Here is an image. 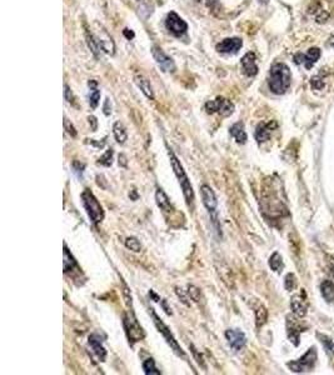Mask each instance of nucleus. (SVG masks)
Returning a JSON list of instances; mask_svg holds the SVG:
<instances>
[{"mask_svg": "<svg viewBox=\"0 0 334 375\" xmlns=\"http://www.w3.org/2000/svg\"><path fill=\"white\" fill-rule=\"evenodd\" d=\"M292 75L289 68L283 63H277L272 66L269 74V89L272 93L282 95L289 89Z\"/></svg>", "mask_w": 334, "mask_h": 375, "instance_id": "obj_1", "label": "nucleus"}, {"mask_svg": "<svg viewBox=\"0 0 334 375\" xmlns=\"http://www.w3.org/2000/svg\"><path fill=\"white\" fill-rule=\"evenodd\" d=\"M168 155H169V159H171V164H172V168H173L174 174H176V176L178 178L179 184H181L182 190H183V194L187 200V204L191 205L193 204V202H194V192H193L191 180H189L188 176H187L186 170H184L181 160L177 158V155L171 150V149H168Z\"/></svg>", "mask_w": 334, "mask_h": 375, "instance_id": "obj_2", "label": "nucleus"}, {"mask_svg": "<svg viewBox=\"0 0 334 375\" xmlns=\"http://www.w3.org/2000/svg\"><path fill=\"white\" fill-rule=\"evenodd\" d=\"M81 203H83V207L86 208L87 213H88V217L91 218L92 222L94 224H99L102 223V220L104 219V210L103 207L100 205L99 200L97 199L96 195L91 192L89 189H86L80 195Z\"/></svg>", "mask_w": 334, "mask_h": 375, "instance_id": "obj_3", "label": "nucleus"}, {"mask_svg": "<svg viewBox=\"0 0 334 375\" xmlns=\"http://www.w3.org/2000/svg\"><path fill=\"white\" fill-rule=\"evenodd\" d=\"M150 313H151V317H153V319H154V324H155L156 329H158L159 333H160L161 335L164 336V339H165L166 343L169 344V346H171V348H172V350H173L174 353L177 354V355L184 356V351L182 350V348H181V346H179L178 341L176 340V338H174L173 334L171 333L169 328L166 327V325L164 324L163 322H161V319L158 317V315L155 314L154 309H150Z\"/></svg>", "mask_w": 334, "mask_h": 375, "instance_id": "obj_4", "label": "nucleus"}, {"mask_svg": "<svg viewBox=\"0 0 334 375\" xmlns=\"http://www.w3.org/2000/svg\"><path fill=\"white\" fill-rule=\"evenodd\" d=\"M205 110L209 114L218 113L222 117H229L234 113V104L225 98H217L215 100H210L205 104Z\"/></svg>", "mask_w": 334, "mask_h": 375, "instance_id": "obj_5", "label": "nucleus"}, {"mask_svg": "<svg viewBox=\"0 0 334 375\" xmlns=\"http://www.w3.org/2000/svg\"><path fill=\"white\" fill-rule=\"evenodd\" d=\"M124 327L125 331H127V335L129 338V341H139L144 338V330L140 327V324L138 323L137 318L134 317L133 313H127V315L124 317Z\"/></svg>", "mask_w": 334, "mask_h": 375, "instance_id": "obj_6", "label": "nucleus"}, {"mask_svg": "<svg viewBox=\"0 0 334 375\" xmlns=\"http://www.w3.org/2000/svg\"><path fill=\"white\" fill-rule=\"evenodd\" d=\"M315 360H317V351H315L314 348H310L309 350L304 354V356H302L299 360L289 363L288 366H289L293 371H297V373H300V371H308L314 366Z\"/></svg>", "mask_w": 334, "mask_h": 375, "instance_id": "obj_7", "label": "nucleus"}, {"mask_svg": "<svg viewBox=\"0 0 334 375\" xmlns=\"http://www.w3.org/2000/svg\"><path fill=\"white\" fill-rule=\"evenodd\" d=\"M165 27L172 34L177 35V37H181L188 30V24L174 12L169 13L168 17H166Z\"/></svg>", "mask_w": 334, "mask_h": 375, "instance_id": "obj_8", "label": "nucleus"}, {"mask_svg": "<svg viewBox=\"0 0 334 375\" xmlns=\"http://www.w3.org/2000/svg\"><path fill=\"white\" fill-rule=\"evenodd\" d=\"M151 54H153V58L155 59L156 64L160 66V69L163 71H174L176 70V64H174L173 59L169 58L160 48L153 47L151 48Z\"/></svg>", "mask_w": 334, "mask_h": 375, "instance_id": "obj_9", "label": "nucleus"}, {"mask_svg": "<svg viewBox=\"0 0 334 375\" xmlns=\"http://www.w3.org/2000/svg\"><path fill=\"white\" fill-rule=\"evenodd\" d=\"M225 338H227L230 348L234 349L235 351L243 349L244 345L246 344L245 334H244L243 331L238 330V329H228V330L225 331Z\"/></svg>", "mask_w": 334, "mask_h": 375, "instance_id": "obj_10", "label": "nucleus"}, {"mask_svg": "<svg viewBox=\"0 0 334 375\" xmlns=\"http://www.w3.org/2000/svg\"><path fill=\"white\" fill-rule=\"evenodd\" d=\"M200 194H202V200L204 207L207 208V210L209 213H215L218 207V200L215 197V193L213 192V189L209 185H202L200 188Z\"/></svg>", "mask_w": 334, "mask_h": 375, "instance_id": "obj_11", "label": "nucleus"}, {"mask_svg": "<svg viewBox=\"0 0 334 375\" xmlns=\"http://www.w3.org/2000/svg\"><path fill=\"white\" fill-rule=\"evenodd\" d=\"M241 45H243V42L239 38H228L217 45V50L224 54H235L238 53Z\"/></svg>", "mask_w": 334, "mask_h": 375, "instance_id": "obj_12", "label": "nucleus"}, {"mask_svg": "<svg viewBox=\"0 0 334 375\" xmlns=\"http://www.w3.org/2000/svg\"><path fill=\"white\" fill-rule=\"evenodd\" d=\"M290 307H292L293 313L298 317H304L307 314L308 310V302L307 298H305V293L303 292L302 294L294 295L292 298V302H290Z\"/></svg>", "mask_w": 334, "mask_h": 375, "instance_id": "obj_13", "label": "nucleus"}, {"mask_svg": "<svg viewBox=\"0 0 334 375\" xmlns=\"http://www.w3.org/2000/svg\"><path fill=\"white\" fill-rule=\"evenodd\" d=\"M277 128L276 122H269V123H261V124L257 127L256 130V139L258 143H264V141L271 139V135L273 133V130Z\"/></svg>", "mask_w": 334, "mask_h": 375, "instance_id": "obj_14", "label": "nucleus"}, {"mask_svg": "<svg viewBox=\"0 0 334 375\" xmlns=\"http://www.w3.org/2000/svg\"><path fill=\"white\" fill-rule=\"evenodd\" d=\"M89 345H91L92 350L97 355V358L100 361H105L107 358V350H105L104 345H103V339L99 334H92L89 336Z\"/></svg>", "mask_w": 334, "mask_h": 375, "instance_id": "obj_15", "label": "nucleus"}, {"mask_svg": "<svg viewBox=\"0 0 334 375\" xmlns=\"http://www.w3.org/2000/svg\"><path fill=\"white\" fill-rule=\"evenodd\" d=\"M241 68L245 75L254 76L258 73V66H257L256 61V54L254 53H246L245 55L241 58Z\"/></svg>", "mask_w": 334, "mask_h": 375, "instance_id": "obj_16", "label": "nucleus"}, {"mask_svg": "<svg viewBox=\"0 0 334 375\" xmlns=\"http://www.w3.org/2000/svg\"><path fill=\"white\" fill-rule=\"evenodd\" d=\"M320 56V50L318 48H310L309 50H308L307 54H298V55H295V58H300V60L297 61V64H304V66L307 69H310L312 68L313 65H314L315 63H317V60L319 59Z\"/></svg>", "mask_w": 334, "mask_h": 375, "instance_id": "obj_17", "label": "nucleus"}, {"mask_svg": "<svg viewBox=\"0 0 334 375\" xmlns=\"http://www.w3.org/2000/svg\"><path fill=\"white\" fill-rule=\"evenodd\" d=\"M229 133H230V135L234 138L235 141H237L238 144H245L246 143V139H248V137H246V133H245V129H244L243 123H235L234 125H232V127H230V129H229Z\"/></svg>", "mask_w": 334, "mask_h": 375, "instance_id": "obj_18", "label": "nucleus"}, {"mask_svg": "<svg viewBox=\"0 0 334 375\" xmlns=\"http://www.w3.org/2000/svg\"><path fill=\"white\" fill-rule=\"evenodd\" d=\"M134 80H135V84L139 86L140 90L143 91V94L145 95L148 99L153 100L154 99L153 88H151V85H150V83H149L148 79H146L145 76H143V75H137L134 78Z\"/></svg>", "mask_w": 334, "mask_h": 375, "instance_id": "obj_19", "label": "nucleus"}, {"mask_svg": "<svg viewBox=\"0 0 334 375\" xmlns=\"http://www.w3.org/2000/svg\"><path fill=\"white\" fill-rule=\"evenodd\" d=\"M155 202L156 205H158L161 210H164V212H169V210L172 209L171 200H169L168 195H166L161 189H158L155 192Z\"/></svg>", "mask_w": 334, "mask_h": 375, "instance_id": "obj_20", "label": "nucleus"}, {"mask_svg": "<svg viewBox=\"0 0 334 375\" xmlns=\"http://www.w3.org/2000/svg\"><path fill=\"white\" fill-rule=\"evenodd\" d=\"M320 292L327 303H334V284L330 280H324L320 285Z\"/></svg>", "mask_w": 334, "mask_h": 375, "instance_id": "obj_21", "label": "nucleus"}, {"mask_svg": "<svg viewBox=\"0 0 334 375\" xmlns=\"http://www.w3.org/2000/svg\"><path fill=\"white\" fill-rule=\"evenodd\" d=\"M113 133H114L115 140H117L119 144H124L125 141H127L128 133L123 123H120V122L115 123V124L113 125Z\"/></svg>", "mask_w": 334, "mask_h": 375, "instance_id": "obj_22", "label": "nucleus"}, {"mask_svg": "<svg viewBox=\"0 0 334 375\" xmlns=\"http://www.w3.org/2000/svg\"><path fill=\"white\" fill-rule=\"evenodd\" d=\"M75 266H78V263L74 259V256L71 255L70 251L66 249V246H64V273L73 270Z\"/></svg>", "mask_w": 334, "mask_h": 375, "instance_id": "obj_23", "label": "nucleus"}, {"mask_svg": "<svg viewBox=\"0 0 334 375\" xmlns=\"http://www.w3.org/2000/svg\"><path fill=\"white\" fill-rule=\"evenodd\" d=\"M89 86H91V93H89V104L93 109H96L99 104L100 100V91L97 89V83L94 80L89 81Z\"/></svg>", "mask_w": 334, "mask_h": 375, "instance_id": "obj_24", "label": "nucleus"}, {"mask_svg": "<svg viewBox=\"0 0 334 375\" xmlns=\"http://www.w3.org/2000/svg\"><path fill=\"white\" fill-rule=\"evenodd\" d=\"M143 370L146 375H160V370L155 366V361L154 359L149 358L143 363Z\"/></svg>", "mask_w": 334, "mask_h": 375, "instance_id": "obj_25", "label": "nucleus"}, {"mask_svg": "<svg viewBox=\"0 0 334 375\" xmlns=\"http://www.w3.org/2000/svg\"><path fill=\"white\" fill-rule=\"evenodd\" d=\"M87 43H88L89 48H91V50L93 51L94 55L99 56V49H100L99 40H97V38L94 37L92 33H89L88 30H87Z\"/></svg>", "mask_w": 334, "mask_h": 375, "instance_id": "obj_26", "label": "nucleus"}, {"mask_svg": "<svg viewBox=\"0 0 334 375\" xmlns=\"http://www.w3.org/2000/svg\"><path fill=\"white\" fill-rule=\"evenodd\" d=\"M125 246H127L129 250L134 251V253H139L142 251V244L134 236H129V238L125 239Z\"/></svg>", "mask_w": 334, "mask_h": 375, "instance_id": "obj_27", "label": "nucleus"}, {"mask_svg": "<svg viewBox=\"0 0 334 375\" xmlns=\"http://www.w3.org/2000/svg\"><path fill=\"white\" fill-rule=\"evenodd\" d=\"M269 266L274 271H281V269L283 268V260H282V256L278 253H274L271 256V259H269Z\"/></svg>", "mask_w": 334, "mask_h": 375, "instance_id": "obj_28", "label": "nucleus"}, {"mask_svg": "<svg viewBox=\"0 0 334 375\" xmlns=\"http://www.w3.org/2000/svg\"><path fill=\"white\" fill-rule=\"evenodd\" d=\"M98 164L104 165V166L112 165L113 164V149L112 148L108 149V150L103 154V156H100L99 160H98Z\"/></svg>", "mask_w": 334, "mask_h": 375, "instance_id": "obj_29", "label": "nucleus"}, {"mask_svg": "<svg viewBox=\"0 0 334 375\" xmlns=\"http://www.w3.org/2000/svg\"><path fill=\"white\" fill-rule=\"evenodd\" d=\"M256 318H257V325H258V327L263 325L267 320V310L264 309L263 307L259 308L256 313Z\"/></svg>", "mask_w": 334, "mask_h": 375, "instance_id": "obj_30", "label": "nucleus"}, {"mask_svg": "<svg viewBox=\"0 0 334 375\" xmlns=\"http://www.w3.org/2000/svg\"><path fill=\"white\" fill-rule=\"evenodd\" d=\"M284 285H286V289L288 292H292L293 289L297 285V282H295V276L293 274H288L286 276V280H284Z\"/></svg>", "mask_w": 334, "mask_h": 375, "instance_id": "obj_31", "label": "nucleus"}, {"mask_svg": "<svg viewBox=\"0 0 334 375\" xmlns=\"http://www.w3.org/2000/svg\"><path fill=\"white\" fill-rule=\"evenodd\" d=\"M188 294L191 295V298L194 302H199L200 300V290L198 289V288H195L194 285H189Z\"/></svg>", "mask_w": 334, "mask_h": 375, "instance_id": "obj_32", "label": "nucleus"}, {"mask_svg": "<svg viewBox=\"0 0 334 375\" xmlns=\"http://www.w3.org/2000/svg\"><path fill=\"white\" fill-rule=\"evenodd\" d=\"M73 171L75 174H78V175H81V174L84 173V169H86V165H84L83 163H80V161H73Z\"/></svg>", "mask_w": 334, "mask_h": 375, "instance_id": "obj_33", "label": "nucleus"}, {"mask_svg": "<svg viewBox=\"0 0 334 375\" xmlns=\"http://www.w3.org/2000/svg\"><path fill=\"white\" fill-rule=\"evenodd\" d=\"M65 99L68 100V102L73 103V94H71L70 89H69L68 85H65Z\"/></svg>", "mask_w": 334, "mask_h": 375, "instance_id": "obj_34", "label": "nucleus"}, {"mask_svg": "<svg viewBox=\"0 0 334 375\" xmlns=\"http://www.w3.org/2000/svg\"><path fill=\"white\" fill-rule=\"evenodd\" d=\"M64 124H65V129H69L68 133H70V134L73 135V137H75L76 132H75V130H74L73 125H70V127H69V123H68V120H66V119H65V122H64Z\"/></svg>", "mask_w": 334, "mask_h": 375, "instance_id": "obj_35", "label": "nucleus"}, {"mask_svg": "<svg viewBox=\"0 0 334 375\" xmlns=\"http://www.w3.org/2000/svg\"><path fill=\"white\" fill-rule=\"evenodd\" d=\"M109 107V99H107V102H105V105H104V114L105 115H109L110 113H112V108H108Z\"/></svg>", "mask_w": 334, "mask_h": 375, "instance_id": "obj_36", "label": "nucleus"}, {"mask_svg": "<svg viewBox=\"0 0 334 375\" xmlns=\"http://www.w3.org/2000/svg\"><path fill=\"white\" fill-rule=\"evenodd\" d=\"M88 119H89V123H92V124H93L92 129H93L94 132H96V130H97V119L94 117H89Z\"/></svg>", "mask_w": 334, "mask_h": 375, "instance_id": "obj_37", "label": "nucleus"}, {"mask_svg": "<svg viewBox=\"0 0 334 375\" xmlns=\"http://www.w3.org/2000/svg\"><path fill=\"white\" fill-rule=\"evenodd\" d=\"M119 165L127 166V159L124 155H119Z\"/></svg>", "mask_w": 334, "mask_h": 375, "instance_id": "obj_38", "label": "nucleus"}, {"mask_svg": "<svg viewBox=\"0 0 334 375\" xmlns=\"http://www.w3.org/2000/svg\"><path fill=\"white\" fill-rule=\"evenodd\" d=\"M124 34H125V35H127V37H128V38H129V39H130V38H133V37H134V34H133V33H132V32H130V33H128V29H125V30H124Z\"/></svg>", "mask_w": 334, "mask_h": 375, "instance_id": "obj_39", "label": "nucleus"}]
</instances>
